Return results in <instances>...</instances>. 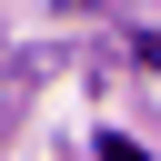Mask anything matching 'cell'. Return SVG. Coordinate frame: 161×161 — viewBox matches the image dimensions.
<instances>
[{"label": "cell", "instance_id": "7a4b0ae2", "mask_svg": "<svg viewBox=\"0 0 161 161\" xmlns=\"http://www.w3.org/2000/svg\"><path fill=\"white\" fill-rule=\"evenodd\" d=\"M141 60H151V70H161V30H141Z\"/></svg>", "mask_w": 161, "mask_h": 161}, {"label": "cell", "instance_id": "6da1fadb", "mask_svg": "<svg viewBox=\"0 0 161 161\" xmlns=\"http://www.w3.org/2000/svg\"><path fill=\"white\" fill-rule=\"evenodd\" d=\"M91 151H101V161H151V151H141V141H121V131H101Z\"/></svg>", "mask_w": 161, "mask_h": 161}]
</instances>
